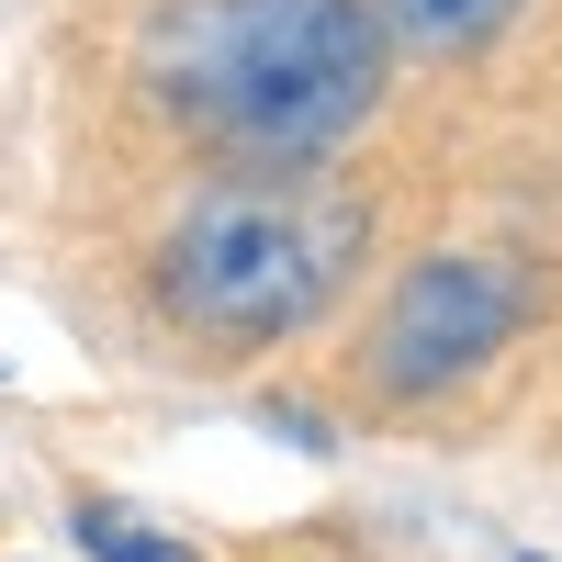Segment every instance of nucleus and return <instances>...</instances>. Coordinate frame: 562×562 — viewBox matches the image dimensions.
<instances>
[{
  "label": "nucleus",
  "instance_id": "nucleus-1",
  "mask_svg": "<svg viewBox=\"0 0 562 562\" xmlns=\"http://www.w3.org/2000/svg\"><path fill=\"white\" fill-rule=\"evenodd\" d=\"M147 79L259 158H315L383 102V34L360 0H169Z\"/></svg>",
  "mask_w": 562,
  "mask_h": 562
},
{
  "label": "nucleus",
  "instance_id": "nucleus-3",
  "mask_svg": "<svg viewBox=\"0 0 562 562\" xmlns=\"http://www.w3.org/2000/svg\"><path fill=\"white\" fill-rule=\"evenodd\" d=\"M506 326H518V281H506L495 259H416L394 281L383 326H371V371H383L394 394H439L461 383V371H484L506 349Z\"/></svg>",
  "mask_w": 562,
  "mask_h": 562
},
{
  "label": "nucleus",
  "instance_id": "nucleus-2",
  "mask_svg": "<svg viewBox=\"0 0 562 562\" xmlns=\"http://www.w3.org/2000/svg\"><path fill=\"white\" fill-rule=\"evenodd\" d=\"M360 259V203L293 169H248L180 214L169 237V304L214 338H293V326L349 281Z\"/></svg>",
  "mask_w": 562,
  "mask_h": 562
},
{
  "label": "nucleus",
  "instance_id": "nucleus-6",
  "mask_svg": "<svg viewBox=\"0 0 562 562\" xmlns=\"http://www.w3.org/2000/svg\"><path fill=\"white\" fill-rule=\"evenodd\" d=\"M518 562H540V551H518Z\"/></svg>",
  "mask_w": 562,
  "mask_h": 562
},
{
  "label": "nucleus",
  "instance_id": "nucleus-4",
  "mask_svg": "<svg viewBox=\"0 0 562 562\" xmlns=\"http://www.w3.org/2000/svg\"><path fill=\"white\" fill-rule=\"evenodd\" d=\"M518 0H383V23L371 34H394V45H416V57H450V45H484Z\"/></svg>",
  "mask_w": 562,
  "mask_h": 562
},
{
  "label": "nucleus",
  "instance_id": "nucleus-5",
  "mask_svg": "<svg viewBox=\"0 0 562 562\" xmlns=\"http://www.w3.org/2000/svg\"><path fill=\"white\" fill-rule=\"evenodd\" d=\"M68 529H79L90 562H192V540H158L147 518H124V506H79Z\"/></svg>",
  "mask_w": 562,
  "mask_h": 562
}]
</instances>
